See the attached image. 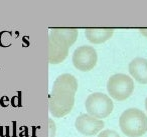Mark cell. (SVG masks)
I'll return each instance as SVG.
<instances>
[{
	"mask_svg": "<svg viewBox=\"0 0 147 137\" xmlns=\"http://www.w3.org/2000/svg\"><path fill=\"white\" fill-rule=\"evenodd\" d=\"M75 126L80 133L87 136H92V135H96L104 128V122L96 117L85 113L77 117Z\"/></svg>",
	"mask_w": 147,
	"mask_h": 137,
	"instance_id": "obj_7",
	"label": "cell"
},
{
	"mask_svg": "<svg viewBox=\"0 0 147 137\" xmlns=\"http://www.w3.org/2000/svg\"><path fill=\"white\" fill-rule=\"evenodd\" d=\"M71 60H73L74 66L78 70L87 72V71L92 70L96 66L98 55L94 47L89 46V45H83L74 51Z\"/></svg>",
	"mask_w": 147,
	"mask_h": 137,
	"instance_id": "obj_6",
	"label": "cell"
},
{
	"mask_svg": "<svg viewBox=\"0 0 147 137\" xmlns=\"http://www.w3.org/2000/svg\"><path fill=\"white\" fill-rule=\"evenodd\" d=\"M10 39L11 32H9V31H2V32L0 33V45L1 46H9L11 44Z\"/></svg>",
	"mask_w": 147,
	"mask_h": 137,
	"instance_id": "obj_10",
	"label": "cell"
},
{
	"mask_svg": "<svg viewBox=\"0 0 147 137\" xmlns=\"http://www.w3.org/2000/svg\"><path fill=\"white\" fill-rule=\"evenodd\" d=\"M139 31H140V33H142V35H144L145 37H147V28H140Z\"/></svg>",
	"mask_w": 147,
	"mask_h": 137,
	"instance_id": "obj_12",
	"label": "cell"
},
{
	"mask_svg": "<svg viewBox=\"0 0 147 137\" xmlns=\"http://www.w3.org/2000/svg\"><path fill=\"white\" fill-rule=\"evenodd\" d=\"M131 76L140 84H147V59L142 57L134 58L128 66Z\"/></svg>",
	"mask_w": 147,
	"mask_h": 137,
	"instance_id": "obj_8",
	"label": "cell"
},
{
	"mask_svg": "<svg viewBox=\"0 0 147 137\" xmlns=\"http://www.w3.org/2000/svg\"><path fill=\"white\" fill-rule=\"evenodd\" d=\"M114 30L112 28H87L85 30L86 38L94 44L106 42L112 37Z\"/></svg>",
	"mask_w": 147,
	"mask_h": 137,
	"instance_id": "obj_9",
	"label": "cell"
},
{
	"mask_svg": "<svg viewBox=\"0 0 147 137\" xmlns=\"http://www.w3.org/2000/svg\"><path fill=\"white\" fill-rule=\"evenodd\" d=\"M78 35L76 28H51L49 35V62L55 65L65 61Z\"/></svg>",
	"mask_w": 147,
	"mask_h": 137,
	"instance_id": "obj_2",
	"label": "cell"
},
{
	"mask_svg": "<svg viewBox=\"0 0 147 137\" xmlns=\"http://www.w3.org/2000/svg\"><path fill=\"white\" fill-rule=\"evenodd\" d=\"M78 80L74 75L63 73L57 77L49 94V108L53 116L61 118L67 115L75 105Z\"/></svg>",
	"mask_w": 147,
	"mask_h": 137,
	"instance_id": "obj_1",
	"label": "cell"
},
{
	"mask_svg": "<svg viewBox=\"0 0 147 137\" xmlns=\"http://www.w3.org/2000/svg\"><path fill=\"white\" fill-rule=\"evenodd\" d=\"M119 126L128 137H140L147 132V116L138 108L126 109L119 118Z\"/></svg>",
	"mask_w": 147,
	"mask_h": 137,
	"instance_id": "obj_3",
	"label": "cell"
},
{
	"mask_svg": "<svg viewBox=\"0 0 147 137\" xmlns=\"http://www.w3.org/2000/svg\"><path fill=\"white\" fill-rule=\"evenodd\" d=\"M107 90L109 95L115 100H126L134 91V81L128 75L116 73L109 78L107 82Z\"/></svg>",
	"mask_w": 147,
	"mask_h": 137,
	"instance_id": "obj_4",
	"label": "cell"
},
{
	"mask_svg": "<svg viewBox=\"0 0 147 137\" xmlns=\"http://www.w3.org/2000/svg\"><path fill=\"white\" fill-rule=\"evenodd\" d=\"M85 106L89 115L98 119L108 117L114 108L112 99L102 92H95L89 95Z\"/></svg>",
	"mask_w": 147,
	"mask_h": 137,
	"instance_id": "obj_5",
	"label": "cell"
},
{
	"mask_svg": "<svg viewBox=\"0 0 147 137\" xmlns=\"http://www.w3.org/2000/svg\"><path fill=\"white\" fill-rule=\"evenodd\" d=\"M145 108H146V111H147V97L145 99Z\"/></svg>",
	"mask_w": 147,
	"mask_h": 137,
	"instance_id": "obj_13",
	"label": "cell"
},
{
	"mask_svg": "<svg viewBox=\"0 0 147 137\" xmlns=\"http://www.w3.org/2000/svg\"><path fill=\"white\" fill-rule=\"evenodd\" d=\"M98 137H120V135L116 131L111 130V129H106V130L101 131Z\"/></svg>",
	"mask_w": 147,
	"mask_h": 137,
	"instance_id": "obj_11",
	"label": "cell"
}]
</instances>
